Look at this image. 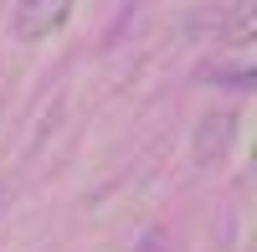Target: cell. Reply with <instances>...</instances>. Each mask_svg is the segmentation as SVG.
<instances>
[{
    "mask_svg": "<svg viewBox=\"0 0 257 252\" xmlns=\"http://www.w3.org/2000/svg\"><path fill=\"white\" fill-rule=\"evenodd\" d=\"M67 16H72V0H16L11 31L16 41H47L52 31L67 26Z\"/></svg>",
    "mask_w": 257,
    "mask_h": 252,
    "instance_id": "6da1fadb",
    "label": "cell"
},
{
    "mask_svg": "<svg viewBox=\"0 0 257 252\" xmlns=\"http://www.w3.org/2000/svg\"><path fill=\"white\" fill-rule=\"evenodd\" d=\"M231 139H237V113H206L196 123V139H190V160L196 165H216L226 150H231Z\"/></svg>",
    "mask_w": 257,
    "mask_h": 252,
    "instance_id": "7a4b0ae2",
    "label": "cell"
},
{
    "mask_svg": "<svg viewBox=\"0 0 257 252\" xmlns=\"http://www.w3.org/2000/svg\"><path fill=\"white\" fill-rule=\"evenodd\" d=\"M216 36L226 41V47H252V36H257V6H252V0H237V6L216 21Z\"/></svg>",
    "mask_w": 257,
    "mask_h": 252,
    "instance_id": "3957f363",
    "label": "cell"
},
{
    "mask_svg": "<svg viewBox=\"0 0 257 252\" xmlns=\"http://www.w3.org/2000/svg\"><path fill=\"white\" fill-rule=\"evenodd\" d=\"M206 82H226V88H252V82H257V72H252V67H211V72H206Z\"/></svg>",
    "mask_w": 257,
    "mask_h": 252,
    "instance_id": "277c9868",
    "label": "cell"
}]
</instances>
